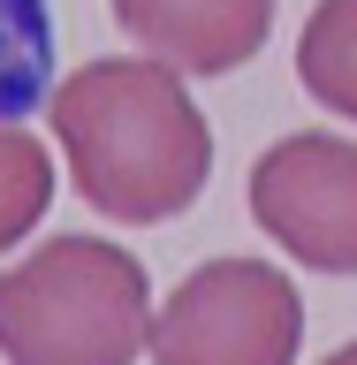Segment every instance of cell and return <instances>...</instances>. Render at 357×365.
<instances>
[{"mask_svg": "<svg viewBox=\"0 0 357 365\" xmlns=\"http://www.w3.org/2000/svg\"><path fill=\"white\" fill-rule=\"evenodd\" d=\"M296 84L327 114L357 122V0H319L296 38Z\"/></svg>", "mask_w": 357, "mask_h": 365, "instance_id": "7", "label": "cell"}, {"mask_svg": "<svg viewBox=\"0 0 357 365\" xmlns=\"http://www.w3.org/2000/svg\"><path fill=\"white\" fill-rule=\"evenodd\" d=\"M114 23L175 76H228L274 31V0H114Z\"/></svg>", "mask_w": 357, "mask_h": 365, "instance_id": "5", "label": "cell"}, {"mask_svg": "<svg viewBox=\"0 0 357 365\" xmlns=\"http://www.w3.org/2000/svg\"><path fill=\"white\" fill-rule=\"evenodd\" d=\"M304 297L274 259H205L152 312V365H296Z\"/></svg>", "mask_w": 357, "mask_h": 365, "instance_id": "3", "label": "cell"}, {"mask_svg": "<svg viewBox=\"0 0 357 365\" xmlns=\"http://www.w3.org/2000/svg\"><path fill=\"white\" fill-rule=\"evenodd\" d=\"M53 182H61V175H53V153L38 145V130L0 122V251L23 244V236L46 221Z\"/></svg>", "mask_w": 357, "mask_h": 365, "instance_id": "8", "label": "cell"}, {"mask_svg": "<svg viewBox=\"0 0 357 365\" xmlns=\"http://www.w3.org/2000/svg\"><path fill=\"white\" fill-rule=\"evenodd\" d=\"M152 342V282L122 244L53 236L0 274L8 365H137Z\"/></svg>", "mask_w": 357, "mask_h": 365, "instance_id": "2", "label": "cell"}, {"mask_svg": "<svg viewBox=\"0 0 357 365\" xmlns=\"http://www.w3.org/2000/svg\"><path fill=\"white\" fill-rule=\"evenodd\" d=\"M38 99H53V8L0 0V122L38 114Z\"/></svg>", "mask_w": 357, "mask_h": 365, "instance_id": "6", "label": "cell"}, {"mask_svg": "<svg viewBox=\"0 0 357 365\" xmlns=\"http://www.w3.org/2000/svg\"><path fill=\"white\" fill-rule=\"evenodd\" d=\"M251 221L312 274H357V145L296 130L251 168Z\"/></svg>", "mask_w": 357, "mask_h": 365, "instance_id": "4", "label": "cell"}, {"mask_svg": "<svg viewBox=\"0 0 357 365\" xmlns=\"http://www.w3.org/2000/svg\"><path fill=\"white\" fill-rule=\"evenodd\" d=\"M327 365H357V342H342V350H335V358H327Z\"/></svg>", "mask_w": 357, "mask_h": 365, "instance_id": "9", "label": "cell"}, {"mask_svg": "<svg viewBox=\"0 0 357 365\" xmlns=\"http://www.w3.org/2000/svg\"><path fill=\"white\" fill-rule=\"evenodd\" d=\"M68 182L122 228L175 221L205 198L213 130L167 61H84L46 99Z\"/></svg>", "mask_w": 357, "mask_h": 365, "instance_id": "1", "label": "cell"}]
</instances>
